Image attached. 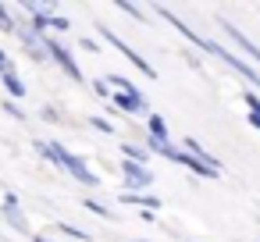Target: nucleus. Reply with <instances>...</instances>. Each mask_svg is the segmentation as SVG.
Instances as JSON below:
<instances>
[{"label": "nucleus", "mask_w": 260, "mask_h": 242, "mask_svg": "<svg viewBox=\"0 0 260 242\" xmlns=\"http://www.w3.org/2000/svg\"><path fill=\"white\" fill-rule=\"evenodd\" d=\"M82 50H93V54H100V43H96L93 36H86V40H82Z\"/></svg>", "instance_id": "4be33fe9"}, {"label": "nucleus", "mask_w": 260, "mask_h": 242, "mask_svg": "<svg viewBox=\"0 0 260 242\" xmlns=\"http://www.w3.org/2000/svg\"><path fill=\"white\" fill-rule=\"evenodd\" d=\"M4 214H8V224H11V228H18V231H25V228H29V224H25V217H22L18 210H4Z\"/></svg>", "instance_id": "2eb2a0df"}, {"label": "nucleus", "mask_w": 260, "mask_h": 242, "mask_svg": "<svg viewBox=\"0 0 260 242\" xmlns=\"http://www.w3.org/2000/svg\"><path fill=\"white\" fill-rule=\"evenodd\" d=\"M47 29H57V32H68V18H47Z\"/></svg>", "instance_id": "f3484780"}, {"label": "nucleus", "mask_w": 260, "mask_h": 242, "mask_svg": "<svg viewBox=\"0 0 260 242\" xmlns=\"http://www.w3.org/2000/svg\"><path fill=\"white\" fill-rule=\"evenodd\" d=\"M189 242H192V238H189Z\"/></svg>", "instance_id": "393cba45"}, {"label": "nucleus", "mask_w": 260, "mask_h": 242, "mask_svg": "<svg viewBox=\"0 0 260 242\" xmlns=\"http://www.w3.org/2000/svg\"><path fill=\"white\" fill-rule=\"evenodd\" d=\"M0 79H4V86H8V93L11 96H25V82L15 75V72H8V75H0Z\"/></svg>", "instance_id": "9b49d317"}, {"label": "nucleus", "mask_w": 260, "mask_h": 242, "mask_svg": "<svg viewBox=\"0 0 260 242\" xmlns=\"http://www.w3.org/2000/svg\"><path fill=\"white\" fill-rule=\"evenodd\" d=\"M8 72H15V61H11L4 50H0V75H8Z\"/></svg>", "instance_id": "6ab92c4d"}, {"label": "nucleus", "mask_w": 260, "mask_h": 242, "mask_svg": "<svg viewBox=\"0 0 260 242\" xmlns=\"http://www.w3.org/2000/svg\"><path fill=\"white\" fill-rule=\"evenodd\" d=\"M217 25L224 29V36H228V40H232V43H235V47H239V50H242L249 61H253V64H260V47H256L249 36H242V32H239V29H235L228 18H217Z\"/></svg>", "instance_id": "0eeeda50"}, {"label": "nucleus", "mask_w": 260, "mask_h": 242, "mask_svg": "<svg viewBox=\"0 0 260 242\" xmlns=\"http://www.w3.org/2000/svg\"><path fill=\"white\" fill-rule=\"evenodd\" d=\"M121 153H125V160L146 164V150H143V146H132V143H125V146H121Z\"/></svg>", "instance_id": "f8f14e48"}, {"label": "nucleus", "mask_w": 260, "mask_h": 242, "mask_svg": "<svg viewBox=\"0 0 260 242\" xmlns=\"http://www.w3.org/2000/svg\"><path fill=\"white\" fill-rule=\"evenodd\" d=\"M57 231H64V235H72V238H79V242H89V238H93L89 231H82V228H75V224H57Z\"/></svg>", "instance_id": "ddd939ff"}, {"label": "nucleus", "mask_w": 260, "mask_h": 242, "mask_svg": "<svg viewBox=\"0 0 260 242\" xmlns=\"http://www.w3.org/2000/svg\"><path fill=\"white\" fill-rule=\"evenodd\" d=\"M157 15H164V18H168V22H171V25H175V29H178V32L185 36V40H192V43H196V47H200L203 54H214V57H221V61H224L228 68H235V75H242L246 82H253V86L260 89V72H256L253 64H246V61H242L239 54H232L228 47H221V43H214V40H207V36H200V32H196L192 25H185L182 18H175V15H171L168 8H157Z\"/></svg>", "instance_id": "f257e3e1"}, {"label": "nucleus", "mask_w": 260, "mask_h": 242, "mask_svg": "<svg viewBox=\"0 0 260 242\" xmlns=\"http://www.w3.org/2000/svg\"><path fill=\"white\" fill-rule=\"evenodd\" d=\"M93 128H96V132H107V135L114 132V125H111L107 118H93Z\"/></svg>", "instance_id": "a211bd4d"}, {"label": "nucleus", "mask_w": 260, "mask_h": 242, "mask_svg": "<svg viewBox=\"0 0 260 242\" xmlns=\"http://www.w3.org/2000/svg\"><path fill=\"white\" fill-rule=\"evenodd\" d=\"M125 203H136V206H143V210H157L160 206V196H139V192H128V196H121Z\"/></svg>", "instance_id": "6e6552de"}, {"label": "nucleus", "mask_w": 260, "mask_h": 242, "mask_svg": "<svg viewBox=\"0 0 260 242\" xmlns=\"http://www.w3.org/2000/svg\"><path fill=\"white\" fill-rule=\"evenodd\" d=\"M4 111H8V114H11V118H18V121H22V118H25V111H22V107H18V103H4Z\"/></svg>", "instance_id": "aec40b11"}, {"label": "nucleus", "mask_w": 260, "mask_h": 242, "mask_svg": "<svg viewBox=\"0 0 260 242\" xmlns=\"http://www.w3.org/2000/svg\"><path fill=\"white\" fill-rule=\"evenodd\" d=\"M118 8H121V11H125V15H132V18H143V11H139V8H136V4H118Z\"/></svg>", "instance_id": "412c9836"}, {"label": "nucleus", "mask_w": 260, "mask_h": 242, "mask_svg": "<svg viewBox=\"0 0 260 242\" xmlns=\"http://www.w3.org/2000/svg\"><path fill=\"white\" fill-rule=\"evenodd\" d=\"M40 47L47 50L43 57H50V61H54L57 68H64V75H68V79L82 82V68L75 64V57H72V54H68V50H64V47H61L57 40H43V36H40Z\"/></svg>", "instance_id": "20e7f679"}, {"label": "nucleus", "mask_w": 260, "mask_h": 242, "mask_svg": "<svg viewBox=\"0 0 260 242\" xmlns=\"http://www.w3.org/2000/svg\"><path fill=\"white\" fill-rule=\"evenodd\" d=\"M121 182L128 192H139V189H150L153 185V171L146 164H136V160H121Z\"/></svg>", "instance_id": "39448f33"}, {"label": "nucleus", "mask_w": 260, "mask_h": 242, "mask_svg": "<svg viewBox=\"0 0 260 242\" xmlns=\"http://www.w3.org/2000/svg\"><path fill=\"white\" fill-rule=\"evenodd\" d=\"M132 242H143V238H132Z\"/></svg>", "instance_id": "b1692460"}, {"label": "nucleus", "mask_w": 260, "mask_h": 242, "mask_svg": "<svg viewBox=\"0 0 260 242\" xmlns=\"http://www.w3.org/2000/svg\"><path fill=\"white\" fill-rule=\"evenodd\" d=\"M11 29H15V22L8 15V8H0V32H11Z\"/></svg>", "instance_id": "dca6fc26"}, {"label": "nucleus", "mask_w": 260, "mask_h": 242, "mask_svg": "<svg viewBox=\"0 0 260 242\" xmlns=\"http://www.w3.org/2000/svg\"><path fill=\"white\" fill-rule=\"evenodd\" d=\"M36 150L50 160V164H57V167H64L75 182H82V185H96V175L89 171V164L82 160V157H75L64 143H36Z\"/></svg>", "instance_id": "f03ea898"}, {"label": "nucleus", "mask_w": 260, "mask_h": 242, "mask_svg": "<svg viewBox=\"0 0 260 242\" xmlns=\"http://www.w3.org/2000/svg\"><path fill=\"white\" fill-rule=\"evenodd\" d=\"M242 100H246V107H249V125L260 132V96H256V93H246Z\"/></svg>", "instance_id": "1a4fd4ad"}, {"label": "nucleus", "mask_w": 260, "mask_h": 242, "mask_svg": "<svg viewBox=\"0 0 260 242\" xmlns=\"http://www.w3.org/2000/svg\"><path fill=\"white\" fill-rule=\"evenodd\" d=\"M32 242H50V238H43V235H32Z\"/></svg>", "instance_id": "5701e85b"}, {"label": "nucleus", "mask_w": 260, "mask_h": 242, "mask_svg": "<svg viewBox=\"0 0 260 242\" xmlns=\"http://www.w3.org/2000/svg\"><path fill=\"white\" fill-rule=\"evenodd\" d=\"M107 82L114 86V107H121V111H128V114H146V100H143V93L132 86V79L111 75Z\"/></svg>", "instance_id": "7ed1b4c3"}, {"label": "nucleus", "mask_w": 260, "mask_h": 242, "mask_svg": "<svg viewBox=\"0 0 260 242\" xmlns=\"http://www.w3.org/2000/svg\"><path fill=\"white\" fill-rule=\"evenodd\" d=\"M150 139L168 143V125H164V118H160V114H150Z\"/></svg>", "instance_id": "9d476101"}, {"label": "nucleus", "mask_w": 260, "mask_h": 242, "mask_svg": "<svg viewBox=\"0 0 260 242\" xmlns=\"http://www.w3.org/2000/svg\"><path fill=\"white\" fill-rule=\"evenodd\" d=\"M82 206H86V210H93V214H100V217H111V210H107L100 199H82Z\"/></svg>", "instance_id": "4468645a"}, {"label": "nucleus", "mask_w": 260, "mask_h": 242, "mask_svg": "<svg viewBox=\"0 0 260 242\" xmlns=\"http://www.w3.org/2000/svg\"><path fill=\"white\" fill-rule=\"evenodd\" d=\"M100 36H104V40H107V43H111V47H114L118 54H125V57H128V61H132V64L139 68V72H143V75H150V79H157V72H153V64H150V61H143V57H139V54H136V50H132L128 43H121V36H114L111 29H100Z\"/></svg>", "instance_id": "423d86ee"}]
</instances>
